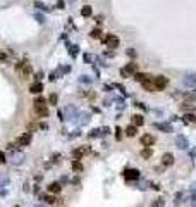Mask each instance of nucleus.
Wrapping results in <instances>:
<instances>
[{"instance_id": "obj_15", "label": "nucleus", "mask_w": 196, "mask_h": 207, "mask_svg": "<svg viewBox=\"0 0 196 207\" xmlns=\"http://www.w3.org/2000/svg\"><path fill=\"white\" fill-rule=\"evenodd\" d=\"M43 92V85L41 83H33L31 86H29V93H33V95H38V93H41Z\"/></svg>"}, {"instance_id": "obj_25", "label": "nucleus", "mask_w": 196, "mask_h": 207, "mask_svg": "<svg viewBox=\"0 0 196 207\" xmlns=\"http://www.w3.org/2000/svg\"><path fill=\"white\" fill-rule=\"evenodd\" d=\"M100 35H102V29H100V28H95V29L90 31V36H91V38H100Z\"/></svg>"}, {"instance_id": "obj_12", "label": "nucleus", "mask_w": 196, "mask_h": 207, "mask_svg": "<svg viewBox=\"0 0 196 207\" xmlns=\"http://www.w3.org/2000/svg\"><path fill=\"white\" fill-rule=\"evenodd\" d=\"M40 200L45 202V204H50V206H52V204H55L57 199H55L52 193H41V195H40Z\"/></svg>"}, {"instance_id": "obj_8", "label": "nucleus", "mask_w": 196, "mask_h": 207, "mask_svg": "<svg viewBox=\"0 0 196 207\" xmlns=\"http://www.w3.org/2000/svg\"><path fill=\"white\" fill-rule=\"evenodd\" d=\"M172 164H174V155H172L170 152H165V154L162 155V166L169 168V166H172Z\"/></svg>"}, {"instance_id": "obj_42", "label": "nucleus", "mask_w": 196, "mask_h": 207, "mask_svg": "<svg viewBox=\"0 0 196 207\" xmlns=\"http://www.w3.org/2000/svg\"><path fill=\"white\" fill-rule=\"evenodd\" d=\"M181 107H183V111H195L193 105H181Z\"/></svg>"}, {"instance_id": "obj_22", "label": "nucleus", "mask_w": 196, "mask_h": 207, "mask_svg": "<svg viewBox=\"0 0 196 207\" xmlns=\"http://www.w3.org/2000/svg\"><path fill=\"white\" fill-rule=\"evenodd\" d=\"M183 121H184V123H193V124H195L196 123V114H193V112H186Z\"/></svg>"}, {"instance_id": "obj_45", "label": "nucleus", "mask_w": 196, "mask_h": 207, "mask_svg": "<svg viewBox=\"0 0 196 207\" xmlns=\"http://www.w3.org/2000/svg\"><path fill=\"white\" fill-rule=\"evenodd\" d=\"M40 128H41V130H48V124H46V123H40Z\"/></svg>"}, {"instance_id": "obj_23", "label": "nucleus", "mask_w": 196, "mask_h": 207, "mask_svg": "<svg viewBox=\"0 0 196 207\" xmlns=\"http://www.w3.org/2000/svg\"><path fill=\"white\" fill-rule=\"evenodd\" d=\"M93 14V9H91V5H84L83 9H81V16L83 17H90Z\"/></svg>"}, {"instance_id": "obj_29", "label": "nucleus", "mask_w": 196, "mask_h": 207, "mask_svg": "<svg viewBox=\"0 0 196 207\" xmlns=\"http://www.w3.org/2000/svg\"><path fill=\"white\" fill-rule=\"evenodd\" d=\"M34 19H36L40 24H43V22H45V17H43L41 14H38V12H34Z\"/></svg>"}, {"instance_id": "obj_17", "label": "nucleus", "mask_w": 196, "mask_h": 207, "mask_svg": "<svg viewBox=\"0 0 196 207\" xmlns=\"http://www.w3.org/2000/svg\"><path fill=\"white\" fill-rule=\"evenodd\" d=\"M31 73H33V67H31L29 64H26V66L22 67V71H21V78H22V79H26V78H29V76H31Z\"/></svg>"}, {"instance_id": "obj_33", "label": "nucleus", "mask_w": 196, "mask_h": 207, "mask_svg": "<svg viewBox=\"0 0 196 207\" xmlns=\"http://www.w3.org/2000/svg\"><path fill=\"white\" fill-rule=\"evenodd\" d=\"M5 183H9V178H7V176L3 174V176H0V187H3Z\"/></svg>"}, {"instance_id": "obj_34", "label": "nucleus", "mask_w": 196, "mask_h": 207, "mask_svg": "<svg viewBox=\"0 0 196 207\" xmlns=\"http://www.w3.org/2000/svg\"><path fill=\"white\" fill-rule=\"evenodd\" d=\"M5 162H7V155L0 150V164H5Z\"/></svg>"}, {"instance_id": "obj_44", "label": "nucleus", "mask_w": 196, "mask_h": 207, "mask_svg": "<svg viewBox=\"0 0 196 207\" xmlns=\"http://www.w3.org/2000/svg\"><path fill=\"white\" fill-rule=\"evenodd\" d=\"M136 107H139V109H145V111H146V105H145V104H141V102H136Z\"/></svg>"}, {"instance_id": "obj_31", "label": "nucleus", "mask_w": 196, "mask_h": 207, "mask_svg": "<svg viewBox=\"0 0 196 207\" xmlns=\"http://www.w3.org/2000/svg\"><path fill=\"white\" fill-rule=\"evenodd\" d=\"M121 76H122V78H131V74L126 71V67H121Z\"/></svg>"}, {"instance_id": "obj_21", "label": "nucleus", "mask_w": 196, "mask_h": 207, "mask_svg": "<svg viewBox=\"0 0 196 207\" xmlns=\"http://www.w3.org/2000/svg\"><path fill=\"white\" fill-rule=\"evenodd\" d=\"M46 104H50V105H57V104H59V95H57V93H50L48 98H46Z\"/></svg>"}, {"instance_id": "obj_19", "label": "nucleus", "mask_w": 196, "mask_h": 207, "mask_svg": "<svg viewBox=\"0 0 196 207\" xmlns=\"http://www.w3.org/2000/svg\"><path fill=\"white\" fill-rule=\"evenodd\" d=\"M124 131H126V136H136V135H138V128H136L134 124H129Z\"/></svg>"}, {"instance_id": "obj_35", "label": "nucleus", "mask_w": 196, "mask_h": 207, "mask_svg": "<svg viewBox=\"0 0 196 207\" xmlns=\"http://www.w3.org/2000/svg\"><path fill=\"white\" fill-rule=\"evenodd\" d=\"M103 19H105V17H103V16H102V14H98V16H96V17H95V21H96V22H98V24H102V22H103Z\"/></svg>"}, {"instance_id": "obj_24", "label": "nucleus", "mask_w": 196, "mask_h": 207, "mask_svg": "<svg viewBox=\"0 0 196 207\" xmlns=\"http://www.w3.org/2000/svg\"><path fill=\"white\" fill-rule=\"evenodd\" d=\"M33 7L38 9V10H48V7H45V3H43V2H38V0L33 3Z\"/></svg>"}, {"instance_id": "obj_47", "label": "nucleus", "mask_w": 196, "mask_h": 207, "mask_svg": "<svg viewBox=\"0 0 196 207\" xmlns=\"http://www.w3.org/2000/svg\"><path fill=\"white\" fill-rule=\"evenodd\" d=\"M195 207H196V204H195Z\"/></svg>"}, {"instance_id": "obj_39", "label": "nucleus", "mask_w": 196, "mask_h": 207, "mask_svg": "<svg viewBox=\"0 0 196 207\" xmlns=\"http://www.w3.org/2000/svg\"><path fill=\"white\" fill-rule=\"evenodd\" d=\"M67 112H71V114H72V112H74V107H72V105H69V107H67ZM76 114H77V112H76ZM76 121H77V117L74 116V123H76Z\"/></svg>"}, {"instance_id": "obj_3", "label": "nucleus", "mask_w": 196, "mask_h": 207, "mask_svg": "<svg viewBox=\"0 0 196 207\" xmlns=\"http://www.w3.org/2000/svg\"><path fill=\"white\" fill-rule=\"evenodd\" d=\"M31 142H33V135H31L29 131H26V133L19 135L15 145H19V147H28V145H31Z\"/></svg>"}, {"instance_id": "obj_6", "label": "nucleus", "mask_w": 196, "mask_h": 207, "mask_svg": "<svg viewBox=\"0 0 196 207\" xmlns=\"http://www.w3.org/2000/svg\"><path fill=\"white\" fill-rule=\"evenodd\" d=\"M33 111H34L36 117H48V114H50V111H48V107H46V105H38V107H33Z\"/></svg>"}, {"instance_id": "obj_13", "label": "nucleus", "mask_w": 196, "mask_h": 207, "mask_svg": "<svg viewBox=\"0 0 196 207\" xmlns=\"http://www.w3.org/2000/svg\"><path fill=\"white\" fill-rule=\"evenodd\" d=\"M133 76H134V79H136V81H139V83L152 79V74H146V73H134Z\"/></svg>"}, {"instance_id": "obj_32", "label": "nucleus", "mask_w": 196, "mask_h": 207, "mask_svg": "<svg viewBox=\"0 0 196 207\" xmlns=\"http://www.w3.org/2000/svg\"><path fill=\"white\" fill-rule=\"evenodd\" d=\"M33 78H34V83H40V81H41V78H43V73H36Z\"/></svg>"}, {"instance_id": "obj_36", "label": "nucleus", "mask_w": 196, "mask_h": 207, "mask_svg": "<svg viewBox=\"0 0 196 207\" xmlns=\"http://www.w3.org/2000/svg\"><path fill=\"white\" fill-rule=\"evenodd\" d=\"M81 117H83V119H81L79 123H81V124H86V123H88V114H81Z\"/></svg>"}, {"instance_id": "obj_9", "label": "nucleus", "mask_w": 196, "mask_h": 207, "mask_svg": "<svg viewBox=\"0 0 196 207\" xmlns=\"http://www.w3.org/2000/svg\"><path fill=\"white\" fill-rule=\"evenodd\" d=\"M124 176H126L127 180H138V178H139V171H138L136 168H133V169H126V171H124Z\"/></svg>"}, {"instance_id": "obj_37", "label": "nucleus", "mask_w": 196, "mask_h": 207, "mask_svg": "<svg viewBox=\"0 0 196 207\" xmlns=\"http://www.w3.org/2000/svg\"><path fill=\"white\" fill-rule=\"evenodd\" d=\"M121 131H122L121 128H117V130H115V138H117V140H121V138H122V133H121Z\"/></svg>"}, {"instance_id": "obj_18", "label": "nucleus", "mask_w": 196, "mask_h": 207, "mask_svg": "<svg viewBox=\"0 0 196 207\" xmlns=\"http://www.w3.org/2000/svg\"><path fill=\"white\" fill-rule=\"evenodd\" d=\"M139 155H141L143 159H150V157L153 155V150H152V147H143V149H141V152H139Z\"/></svg>"}, {"instance_id": "obj_41", "label": "nucleus", "mask_w": 196, "mask_h": 207, "mask_svg": "<svg viewBox=\"0 0 196 207\" xmlns=\"http://www.w3.org/2000/svg\"><path fill=\"white\" fill-rule=\"evenodd\" d=\"M127 55H129V57H136V52H134L133 48H127Z\"/></svg>"}, {"instance_id": "obj_43", "label": "nucleus", "mask_w": 196, "mask_h": 207, "mask_svg": "<svg viewBox=\"0 0 196 207\" xmlns=\"http://www.w3.org/2000/svg\"><path fill=\"white\" fill-rule=\"evenodd\" d=\"M57 7H59V9H64V7H65L64 0H59V2H57Z\"/></svg>"}, {"instance_id": "obj_48", "label": "nucleus", "mask_w": 196, "mask_h": 207, "mask_svg": "<svg viewBox=\"0 0 196 207\" xmlns=\"http://www.w3.org/2000/svg\"><path fill=\"white\" fill-rule=\"evenodd\" d=\"M195 83H196V81H195Z\"/></svg>"}, {"instance_id": "obj_1", "label": "nucleus", "mask_w": 196, "mask_h": 207, "mask_svg": "<svg viewBox=\"0 0 196 207\" xmlns=\"http://www.w3.org/2000/svg\"><path fill=\"white\" fill-rule=\"evenodd\" d=\"M102 41H103V43H105L108 48H117V47H119V43H121L119 36H117V35H112V33L105 35V36L102 38Z\"/></svg>"}, {"instance_id": "obj_2", "label": "nucleus", "mask_w": 196, "mask_h": 207, "mask_svg": "<svg viewBox=\"0 0 196 207\" xmlns=\"http://www.w3.org/2000/svg\"><path fill=\"white\" fill-rule=\"evenodd\" d=\"M153 85H155V88L160 92V90H165V88H167L169 79H167L164 74H158V76H155V78H153Z\"/></svg>"}, {"instance_id": "obj_28", "label": "nucleus", "mask_w": 196, "mask_h": 207, "mask_svg": "<svg viewBox=\"0 0 196 207\" xmlns=\"http://www.w3.org/2000/svg\"><path fill=\"white\" fill-rule=\"evenodd\" d=\"M69 54H71L72 57H76V55L79 54V47H77V45H76V47H71V50H69Z\"/></svg>"}, {"instance_id": "obj_46", "label": "nucleus", "mask_w": 196, "mask_h": 207, "mask_svg": "<svg viewBox=\"0 0 196 207\" xmlns=\"http://www.w3.org/2000/svg\"><path fill=\"white\" fill-rule=\"evenodd\" d=\"M33 207H43V206H40V204H36V206H33Z\"/></svg>"}, {"instance_id": "obj_16", "label": "nucleus", "mask_w": 196, "mask_h": 207, "mask_svg": "<svg viewBox=\"0 0 196 207\" xmlns=\"http://www.w3.org/2000/svg\"><path fill=\"white\" fill-rule=\"evenodd\" d=\"M131 119H133V124H134L136 128H138V126H143V124H145V117H143L141 114H134Z\"/></svg>"}, {"instance_id": "obj_30", "label": "nucleus", "mask_w": 196, "mask_h": 207, "mask_svg": "<svg viewBox=\"0 0 196 207\" xmlns=\"http://www.w3.org/2000/svg\"><path fill=\"white\" fill-rule=\"evenodd\" d=\"M164 204H165L164 199H157V200L153 202V207H164Z\"/></svg>"}, {"instance_id": "obj_38", "label": "nucleus", "mask_w": 196, "mask_h": 207, "mask_svg": "<svg viewBox=\"0 0 196 207\" xmlns=\"http://www.w3.org/2000/svg\"><path fill=\"white\" fill-rule=\"evenodd\" d=\"M0 62H7V54L5 52H0Z\"/></svg>"}, {"instance_id": "obj_11", "label": "nucleus", "mask_w": 196, "mask_h": 207, "mask_svg": "<svg viewBox=\"0 0 196 207\" xmlns=\"http://www.w3.org/2000/svg\"><path fill=\"white\" fill-rule=\"evenodd\" d=\"M60 192H62V183L53 181L48 185V193H60Z\"/></svg>"}, {"instance_id": "obj_40", "label": "nucleus", "mask_w": 196, "mask_h": 207, "mask_svg": "<svg viewBox=\"0 0 196 207\" xmlns=\"http://www.w3.org/2000/svg\"><path fill=\"white\" fill-rule=\"evenodd\" d=\"M83 59H84V62H86V64H90V62H91V55H90V54H84V57H83Z\"/></svg>"}, {"instance_id": "obj_4", "label": "nucleus", "mask_w": 196, "mask_h": 207, "mask_svg": "<svg viewBox=\"0 0 196 207\" xmlns=\"http://www.w3.org/2000/svg\"><path fill=\"white\" fill-rule=\"evenodd\" d=\"M139 142H141L143 147H153V145L157 143V138H155L153 135H150V133H145V135L139 138Z\"/></svg>"}, {"instance_id": "obj_20", "label": "nucleus", "mask_w": 196, "mask_h": 207, "mask_svg": "<svg viewBox=\"0 0 196 207\" xmlns=\"http://www.w3.org/2000/svg\"><path fill=\"white\" fill-rule=\"evenodd\" d=\"M124 67H126V71H127L131 76L138 71V64H136V62H129V64H127V66H124Z\"/></svg>"}, {"instance_id": "obj_5", "label": "nucleus", "mask_w": 196, "mask_h": 207, "mask_svg": "<svg viewBox=\"0 0 196 207\" xmlns=\"http://www.w3.org/2000/svg\"><path fill=\"white\" fill-rule=\"evenodd\" d=\"M10 164H14V166H17V164H21L22 161H24V155L21 154V152H17V150H14L12 154H10V157L7 159Z\"/></svg>"}, {"instance_id": "obj_7", "label": "nucleus", "mask_w": 196, "mask_h": 207, "mask_svg": "<svg viewBox=\"0 0 196 207\" xmlns=\"http://www.w3.org/2000/svg\"><path fill=\"white\" fill-rule=\"evenodd\" d=\"M176 145H177L181 150H186V149L189 147V142H188V138H186V136L179 135V136H176Z\"/></svg>"}, {"instance_id": "obj_26", "label": "nucleus", "mask_w": 196, "mask_h": 207, "mask_svg": "<svg viewBox=\"0 0 196 207\" xmlns=\"http://www.w3.org/2000/svg\"><path fill=\"white\" fill-rule=\"evenodd\" d=\"M72 169L77 171V173H81V171H83V164H81L79 161H72Z\"/></svg>"}, {"instance_id": "obj_10", "label": "nucleus", "mask_w": 196, "mask_h": 207, "mask_svg": "<svg viewBox=\"0 0 196 207\" xmlns=\"http://www.w3.org/2000/svg\"><path fill=\"white\" fill-rule=\"evenodd\" d=\"M153 126H155L157 130L164 131V133H170V131H172V126H170L169 123H158V121H157V123H155Z\"/></svg>"}, {"instance_id": "obj_14", "label": "nucleus", "mask_w": 196, "mask_h": 207, "mask_svg": "<svg viewBox=\"0 0 196 207\" xmlns=\"http://www.w3.org/2000/svg\"><path fill=\"white\" fill-rule=\"evenodd\" d=\"M141 86H143V90H146V92H150V93L157 92V88H155V85H153V81H152V79L143 81V83H141Z\"/></svg>"}, {"instance_id": "obj_27", "label": "nucleus", "mask_w": 196, "mask_h": 207, "mask_svg": "<svg viewBox=\"0 0 196 207\" xmlns=\"http://www.w3.org/2000/svg\"><path fill=\"white\" fill-rule=\"evenodd\" d=\"M34 107H38V105H45L46 104V98H43V97H38V98H34Z\"/></svg>"}]
</instances>
